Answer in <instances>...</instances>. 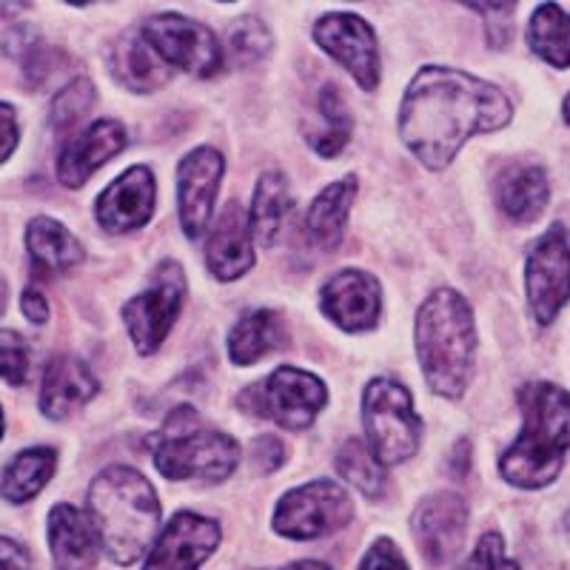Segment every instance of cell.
Segmentation results:
<instances>
[{
	"label": "cell",
	"instance_id": "cell-1",
	"mask_svg": "<svg viewBox=\"0 0 570 570\" xmlns=\"http://www.w3.org/2000/svg\"><path fill=\"white\" fill-rule=\"evenodd\" d=\"M511 115V100L499 86L428 66L402 98L400 137L425 169L442 171L473 135L502 129Z\"/></svg>",
	"mask_w": 570,
	"mask_h": 570
},
{
	"label": "cell",
	"instance_id": "cell-2",
	"mask_svg": "<svg viewBox=\"0 0 570 570\" xmlns=\"http://www.w3.org/2000/svg\"><path fill=\"white\" fill-rule=\"evenodd\" d=\"M89 522L100 551L115 564H135L160 528V499L151 482L129 465H111L89 488Z\"/></svg>",
	"mask_w": 570,
	"mask_h": 570
},
{
	"label": "cell",
	"instance_id": "cell-3",
	"mask_svg": "<svg viewBox=\"0 0 570 570\" xmlns=\"http://www.w3.org/2000/svg\"><path fill=\"white\" fill-rule=\"evenodd\" d=\"M519 405L525 425L499 460V471L513 488L537 491L551 485L562 471L570 448V394L539 380L519 391Z\"/></svg>",
	"mask_w": 570,
	"mask_h": 570
},
{
	"label": "cell",
	"instance_id": "cell-4",
	"mask_svg": "<svg viewBox=\"0 0 570 570\" xmlns=\"http://www.w3.org/2000/svg\"><path fill=\"white\" fill-rule=\"evenodd\" d=\"M476 354V328L468 299L454 288L434 292L416 312V356L431 391L460 400Z\"/></svg>",
	"mask_w": 570,
	"mask_h": 570
},
{
	"label": "cell",
	"instance_id": "cell-5",
	"mask_svg": "<svg viewBox=\"0 0 570 570\" xmlns=\"http://www.w3.org/2000/svg\"><path fill=\"white\" fill-rule=\"evenodd\" d=\"M149 448L157 471L175 482H223L240 465V445L228 434L203 425L191 405L171 411L166 425L149 436Z\"/></svg>",
	"mask_w": 570,
	"mask_h": 570
},
{
	"label": "cell",
	"instance_id": "cell-6",
	"mask_svg": "<svg viewBox=\"0 0 570 570\" xmlns=\"http://www.w3.org/2000/svg\"><path fill=\"white\" fill-rule=\"evenodd\" d=\"M363 420L368 448L383 465H400L416 454L422 425L405 385L391 376L371 380L363 396Z\"/></svg>",
	"mask_w": 570,
	"mask_h": 570
},
{
	"label": "cell",
	"instance_id": "cell-7",
	"mask_svg": "<svg viewBox=\"0 0 570 570\" xmlns=\"http://www.w3.org/2000/svg\"><path fill=\"white\" fill-rule=\"evenodd\" d=\"M325 400L328 391L320 376L283 365L266 383L243 391L237 405L257 420H274L288 431H303L317 420L320 411L325 409Z\"/></svg>",
	"mask_w": 570,
	"mask_h": 570
},
{
	"label": "cell",
	"instance_id": "cell-8",
	"mask_svg": "<svg viewBox=\"0 0 570 570\" xmlns=\"http://www.w3.org/2000/svg\"><path fill=\"white\" fill-rule=\"evenodd\" d=\"M351 513H354V502L348 491L337 482L317 480L279 497L277 511H274V531L285 539L312 542V539L343 531L351 522Z\"/></svg>",
	"mask_w": 570,
	"mask_h": 570
},
{
	"label": "cell",
	"instance_id": "cell-9",
	"mask_svg": "<svg viewBox=\"0 0 570 570\" xmlns=\"http://www.w3.org/2000/svg\"><path fill=\"white\" fill-rule=\"evenodd\" d=\"M140 35L169 69L208 80L223 66V49L212 29L177 12H160L142 20Z\"/></svg>",
	"mask_w": 570,
	"mask_h": 570
},
{
	"label": "cell",
	"instance_id": "cell-10",
	"mask_svg": "<svg viewBox=\"0 0 570 570\" xmlns=\"http://www.w3.org/2000/svg\"><path fill=\"white\" fill-rule=\"evenodd\" d=\"M183 299H186V272L180 263L166 259L151 274L149 285L124 308L126 331L140 354H155L163 340L169 337Z\"/></svg>",
	"mask_w": 570,
	"mask_h": 570
},
{
	"label": "cell",
	"instance_id": "cell-11",
	"mask_svg": "<svg viewBox=\"0 0 570 570\" xmlns=\"http://www.w3.org/2000/svg\"><path fill=\"white\" fill-rule=\"evenodd\" d=\"M528 299L539 325H551L570 297V237L553 226L531 248L525 266Z\"/></svg>",
	"mask_w": 570,
	"mask_h": 570
},
{
	"label": "cell",
	"instance_id": "cell-12",
	"mask_svg": "<svg viewBox=\"0 0 570 570\" xmlns=\"http://www.w3.org/2000/svg\"><path fill=\"white\" fill-rule=\"evenodd\" d=\"M314 40L325 55L337 60L360 89L371 91L380 83V55L374 29L354 12H331L314 23Z\"/></svg>",
	"mask_w": 570,
	"mask_h": 570
},
{
	"label": "cell",
	"instance_id": "cell-13",
	"mask_svg": "<svg viewBox=\"0 0 570 570\" xmlns=\"http://www.w3.org/2000/svg\"><path fill=\"white\" fill-rule=\"evenodd\" d=\"M411 531L428 564L454 562L465 548L468 505L454 491L425 497L411 517Z\"/></svg>",
	"mask_w": 570,
	"mask_h": 570
},
{
	"label": "cell",
	"instance_id": "cell-14",
	"mask_svg": "<svg viewBox=\"0 0 570 570\" xmlns=\"http://www.w3.org/2000/svg\"><path fill=\"white\" fill-rule=\"evenodd\" d=\"M223 180V155L212 146H197L177 169V206L188 240H200L212 223V208Z\"/></svg>",
	"mask_w": 570,
	"mask_h": 570
},
{
	"label": "cell",
	"instance_id": "cell-15",
	"mask_svg": "<svg viewBox=\"0 0 570 570\" xmlns=\"http://www.w3.org/2000/svg\"><path fill=\"white\" fill-rule=\"evenodd\" d=\"M220 544V525L195 511H180L155 539L142 570H197Z\"/></svg>",
	"mask_w": 570,
	"mask_h": 570
},
{
	"label": "cell",
	"instance_id": "cell-16",
	"mask_svg": "<svg viewBox=\"0 0 570 570\" xmlns=\"http://www.w3.org/2000/svg\"><path fill=\"white\" fill-rule=\"evenodd\" d=\"M155 212V177L146 166H131L95 203L98 223L111 234L142 228Z\"/></svg>",
	"mask_w": 570,
	"mask_h": 570
},
{
	"label": "cell",
	"instance_id": "cell-17",
	"mask_svg": "<svg viewBox=\"0 0 570 570\" xmlns=\"http://www.w3.org/2000/svg\"><path fill=\"white\" fill-rule=\"evenodd\" d=\"M320 299H323V312L343 331H371L383 312L380 283L368 272H356V268L331 277Z\"/></svg>",
	"mask_w": 570,
	"mask_h": 570
},
{
	"label": "cell",
	"instance_id": "cell-18",
	"mask_svg": "<svg viewBox=\"0 0 570 570\" xmlns=\"http://www.w3.org/2000/svg\"><path fill=\"white\" fill-rule=\"evenodd\" d=\"M126 146V129L117 120H98L66 142L58 157V177L63 186L80 188L100 166L120 155Z\"/></svg>",
	"mask_w": 570,
	"mask_h": 570
},
{
	"label": "cell",
	"instance_id": "cell-19",
	"mask_svg": "<svg viewBox=\"0 0 570 570\" xmlns=\"http://www.w3.org/2000/svg\"><path fill=\"white\" fill-rule=\"evenodd\" d=\"M206 263L208 272L223 283L243 277L254 266L252 223L237 203H228L214 223L208 234Z\"/></svg>",
	"mask_w": 570,
	"mask_h": 570
},
{
	"label": "cell",
	"instance_id": "cell-20",
	"mask_svg": "<svg viewBox=\"0 0 570 570\" xmlns=\"http://www.w3.org/2000/svg\"><path fill=\"white\" fill-rule=\"evenodd\" d=\"M100 391L98 376L86 368L83 360L71 354H58L43 371V389H40V411L49 420H66L86 402L95 400Z\"/></svg>",
	"mask_w": 570,
	"mask_h": 570
},
{
	"label": "cell",
	"instance_id": "cell-21",
	"mask_svg": "<svg viewBox=\"0 0 570 570\" xmlns=\"http://www.w3.org/2000/svg\"><path fill=\"white\" fill-rule=\"evenodd\" d=\"M49 551L58 570H95L100 542L89 517L75 505H55L49 513Z\"/></svg>",
	"mask_w": 570,
	"mask_h": 570
},
{
	"label": "cell",
	"instance_id": "cell-22",
	"mask_svg": "<svg viewBox=\"0 0 570 570\" xmlns=\"http://www.w3.org/2000/svg\"><path fill=\"white\" fill-rule=\"evenodd\" d=\"M551 188L542 166L531 163H513L497 177V203L499 208L517 223L537 220L542 208L548 206Z\"/></svg>",
	"mask_w": 570,
	"mask_h": 570
},
{
	"label": "cell",
	"instance_id": "cell-23",
	"mask_svg": "<svg viewBox=\"0 0 570 570\" xmlns=\"http://www.w3.org/2000/svg\"><path fill=\"white\" fill-rule=\"evenodd\" d=\"M111 71L120 83L129 86L137 95H149V91H157L171 80V69L157 58L140 29L120 35L115 52H111Z\"/></svg>",
	"mask_w": 570,
	"mask_h": 570
},
{
	"label": "cell",
	"instance_id": "cell-24",
	"mask_svg": "<svg viewBox=\"0 0 570 570\" xmlns=\"http://www.w3.org/2000/svg\"><path fill=\"white\" fill-rule=\"evenodd\" d=\"M288 331L283 317L272 308H254L228 334V356L234 365H252L272 351L285 348Z\"/></svg>",
	"mask_w": 570,
	"mask_h": 570
},
{
	"label": "cell",
	"instance_id": "cell-25",
	"mask_svg": "<svg viewBox=\"0 0 570 570\" xmlns=\"http://www.w3.org/2000/svg\"><path fill=\"white\" fill-rule=\"evenodd\" d=\"M354 195L356 180L354 177H343V180L331 183L323 195L312 203L308 214H305V232L325 252H331V248H337L343 243L345 223H348Z\"/></svg>",
	"mask_w": 570,
	"mask_h": 570
},
{
	"label": "cell",
	"instance_id": "cell-26",
	"mask_svg": "<svg viewBox=\"0 0 570 570\" xmlns=\"http://www.w3.org/2000/svg\"><path fill=\"white\" fill-rule=\"evenodd\" d=\"M27 248L35 266L49 274L69 272L83 263V248L78 237L52 217H35L27 228Z\"/></svg>",
	"mask_w": 570,
	"mask_h": 570
},
{
	"label": "cell",
	"instance_id": "cell-27",
	"mask_svg": "<svg viewBox=\"0 0 570 570\" xmlns=\"http://www.w3.org/2000/svg\"><path fill=\"white\" fill-rule=\"evenodd\" d=\"M292 208V195H288V183L279 171H266L257 180L252 200V237L259 246H274L279 237V228L285 223V214Z\"/></svg>",
	"mask_w": 570,
	"mask_h": 570
},
{
	"label": "cell",
	"instance_id": "cell-28",
	"mask_svg": "<svg viewBox=\"0 0 570 570\" xmlns=\"http://www.w3.org/2000/svg\"><path fill=\"white\" fill-rule=\"evenodd\" d=\"M55 462H58V456H55L52 448H27V451H20L9 462L7 471H3L0 491L14 505L29 502V499H35L43 491L46 482L52 480Z\"/></svg>",
	"mask_w": 570,
	"mask_h": 570
},
{
	"label": "cell",
	"instance_id": "cell-29",
	"mask_svg": "<svg viewBox=\"0 0 570 570\" xmlns=\"http://www.w3.org/2000/svg\"><path fill=\"white\" fill-rule=\"evenodd\" d=\"M528 46L544 63L570 66V14L557 3H542L528 23Z\"/></svg>",
	"mask_w": 570,
	"mask_h": 570
},
{
	"label": "cell",
	"instance_id": "cell-30",
	"mask_svg": "<svg viewBox=\"0 0 570 570\" xmlns=\"http://www.w3.org/2000/svg\"><path fill=\"white\" fill-rule=\"evenodd\" d=\"M337 473L365 497H383L385 491V468L376 460L365 442L348 440L337 454Z\"/></svg>",
	"mask_w": 570,
	"mask_h": 570
},
{
	"label": "cell",
	"instance_id": "cell-31",
	"mask_svg": "<svg viewBox=\"0 0 570 570\" xmlns=\"http://www.w3.org/2000/svg\"><path fill=\"white\" fill-rule=\"evenodd\" d=\"M320 115L328 124L323 137H314L312 149L323 157H337L340 151L345 149V142L351 137V115L345 111L343 95L334 83H325L323 91H320Z\"/></svg>",
	"mask_w": 570,
	"mask_h": 570
},
{
	"label": "cell",
	"instance_id": "cell-32",
	"mask_svg": "<svg viewBox=\"0 0 570 570\" xmlns=\"http://www.w3.org/2000/svg\"><path fill=\"white\" fill-rule=\"evenodd\" d=\"M272 52V32L257 14H243L228 29V58L234 66H248Z\"/></svg>",
	"mask_w": 570,
	"mask_h": 570
},
{
	"label": "cell",
	"instance_id": "cell-33",
	"mask_svg": "<svg viewBox=\"0 0 570 570\" xmlns=\"http://www.w3.org/2000/svg\"><path fill=\"white\" fill-rule=\"evenodd\" d=\"M95 98H98V91L91 86V80L78 78L71 80L63 91H60L58 98L52 100V129L55 135H71V131L78 129V124L89 115V109L95 106Z\"/></svg>",
	"mask_w": 570,
	"mask_h": 570
},
{
	"label": "cell",
	"instance_id": "cell-34",
	"mask_svg": "<svg viewBox=\"0 0 570 570\" xmlns=\"http://www.w3.org/2000/svg\"><path fill=\"white\" fill-rule=\"evenodd\" d=\"M29 374V343L18 331L0 328V376L9 385H23Z\"/></svg>",
	"mask_w": 570,
	"mask_h": 570
},
{
	"label": "cell",
	"instance_id": "cell-35",
	"mask_svg": "<svg viewBox=\"0 0 570 570\" xmlns=\"http://www.w3.org/2000/svg\"><path fill=\"white\" fill-rule=\"evenodd\" d=\"M454 570H522L513 559L505 557V539L499 537L497 531L482 533L471 557Z\"/></svg>",
	"mask_w": 570,
	"mask_h": 570
},
{
	"label": "cell",
	"instance_id": "cell-36",
	"mask_svg": "<svg viewBox=\"0 0 570 570\" xmlns=\"http://www.w3.org/2000/svg\"><path fill=\"white\" fill-rule=\"evenodd\" d=\"M27 78L32 86H43L46 80L55 78L60 69H66V63H69V58H66L63 52H58V49H49V46H35L32 52L27 55Z\"/></svg>",
	"mask_w": 570,
	"mask_h": 570
},
{
	"label": "cell",
	"instance_id": "cell-37",
	"mask_svg": "<svg viewBox=\"0 0 570 570\" xmlns=\"http://www.w3.org/2000/svg\"><path fill=\"white\" fill-rule=\"evenodd\" d=\"M360 570H411L402 551L391 542L389 537H380L368 551H365L363 562H360Z\"/></svg>",
	"mask_w": 570,
	"mask_h": 570
},
{
	"label": "cell",
	"instance_id": "cell-38",
	"mask_svg": "<svg viewBox=\"0 0 570 570\" xmlns=\"http://www.w3.org/2000/svg\"><path fill=\"white\" fill-rule=\"evenodd\" d=\"M252 462L259 473H274L285 462V442L277 436H259L252 448Z\"/></svg>",
	"mask_w": 570,
	"mask_h": 570
},
{
	"label": "cell",
	"instance_id": "cell-39",
	"mask_svg": "<svg viewBox=\"0 0 570 570\" xmlns=\"http://www.w3.org/2000/svg\"><path fill=\"white\" fill-rule=\"evenodd\" d=\"M18 120H14V109L9 104H0V163L7 160L14 149H18Z\"/></svg>",
	"mask_w": 570,
	"mask_h": 570
},
{
	"label": "cell",
	"instance_id": "cell-40",
	"mask_svg": "<svg viewBox=\"0 0 570 570\" xmlns=\"http://www.w3.org/2000/svg\"><path fill=\"white\" fill-rule=\"evenodd\" d=\"M0 570H29V553L9 537H0Z\"/></svg>",
	"mask_w": 570,
	"mask_h": 570
},
{
	"label": "cell",
	"instance_id": "cell-41",
	"mask_svg": "<svg viewBox=\"0 0 570 570\" xmlns=\"http://www.w3.org/2000/svg\"><path fill=\"white\" fill-rule=\"evenodd\" d=\"M20 305H23V314H27L29 323L40 325L49 320V303H46V297L38 288H27L23 297H20Z\"/></svg>",
	"mask_w": 570,
	"mask_h": 570
},
{
	"label": "cell",
	"instance_id": "cell-42",
	"mask_svg": "<svg viewBox=\"0 0 570 570\" xmlns=\"http://www.w3.org/2000/svg\"><path fill=\"white\" fill-rule=\"evenodd\" d=\"M454 462H451V468H454L456 476H465L468 473V456H471V445L468 442H456V451H454Z\"/></svg>",
	"mask_w": 570,
	"mask_h": 570
},
{
	"label": "cell",
	"instance_id": "cell-43",
	"mask_svg": "<svg viewBox=\"0 0 570 570\" xmlns=\"http://www.w3.org/2000/svg\"><path fill=\"white\" fill-rule=\"evenodd\" d=\"M279 570H334V568L325 562H317V559H299V562L285 564V568H279Z\"/></svg>",
	"mask_w": 570,
	"mask_h": 570
},
{
	"label": "cell",
	"instance_id": "cell-44",
	"mask_svg": "<svg viewBox=\"0 0 570 570\" xmlns=\"http://www.w3.org/2000/svg\"><path fill=\"white\" fill-rule=\"evenodd\" d=\"M7 299H9L7 283H3V279H0V314H3V308H7Z\"/></svg>",
	"mask_w": 570,
	"mask_h": 570
},
{
	"label": "cell",
	"instance_id": "cell-45",
	"mask_svg": "<svg viewBox=\"0 0 570 570\" xmlns=\"http://www.w3.org/2000/svg\"><path fill=\"white\" fill-rule=\"evenodd\" d=\"M564 120H568V124H570V95H568V98H564Z\"/></svg>",
	"mask_w": 570,
	"mask_h": 570
},
{
	"label": "cell",
	"instance_id": "cell-46",
	"mask_svg": "<svg viewBox=\"0 0 570 570\" xmlns=\"http://www.w3.org/2000/svg\"><path fill=\"white\" fill-rule=\"evenodd\" d=\"M0 436H3V409H0Z\"/></svg>",
	"mask_w": 570,
	"mask_h": 570
},
{
	"label": "cell",
	"instance_id": "cell-47",
	"mask_svg": "<svg viewBox=\"0 0 570 570\" xmlns=\"http://www.w3.org/2000/svg\"><path fill=\"white\" fill-rule=\"evenodd\" d=\"M568 528H570V513H568Z\"/></svg>",
	"mask_w": 570,
	"mask_h": 570
}]
</instances>
